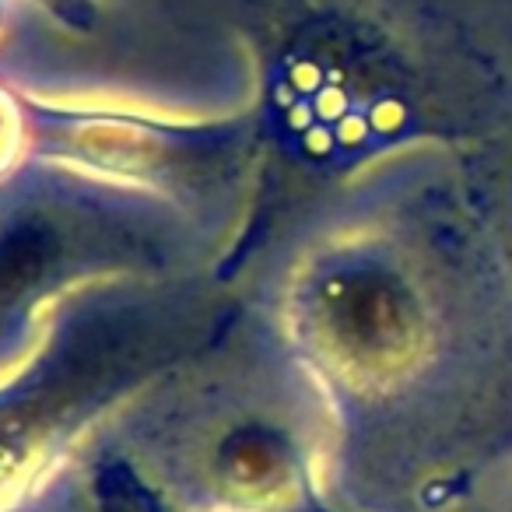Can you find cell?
Segmentation results:
<instances>
[{"label":"cell","mask_w":512,"mask_h":512,"mask_svg":"<svg viewBox=\"0 0 512 512\" xmlns=\"http://www.w3.org/2000/svg\"><path fill=\"white\" fill-rule=\"evenodd\" d=\"M183 348V302L162 278L106 281L60 302L36 348L0 376V512H29Z\"/></svg>","instance_id":"obj_1"},{"label":"cell","mask_w":512,"mask_h":512,"mask_svg":"<svg viewBox=\"0 0 512 512\" xmlns=\"http://www.w3.org/2000/svg\"><path fill=\"white\" fill-rule=\"evenodd\" d=\"M179 214L165 200L25 158L0 179V376L36 348L71 295L165 278Z\"/></svg>","instance_id":"obj_2"},{"label":"cell","mask_w":512,"mask_h":512,"mask_svg":"<svg viewBox=\"0 0 512 512\" xmlns=\"http://www.w3.org/2000/svg\"><path fill=\"white\" fill-rule=\"evenodd\" d=\"M29 158L85 172L102 183L127 186L186 207L211 169L214 137L225 123L172 120L134 109L78 106L22 92Z\"/></svg>","instance_id":"obj_3"},{"label":"cell","mask_w":512,"mask_h":512,"mask_svg":"<svg viewBox=\"0 0 512 512\" xmlns=\"http://www.w3.org/2000/svg\"><path fill=\"white\" fill-rule=\"evenodd\" d=\"M29 158V134H25L22 88L0 85V179L11 176Z\"/></svg>","instance_id":"obj_4"},{"label":"cell","mask_w":512,"mask_h":512,"mask_svg":"<svg viewBox=\"0 0 512 512\" xmlns=\"http://www.w3.org/2000/svg\"><path fill=\"white\" fill-rule=\"evenodd\" d=\"M50 18L53 25H60L64 32H78V36H92L99 29V0H29Z\"/></svg>","instance_id":"obj_5"}]
</instances>
